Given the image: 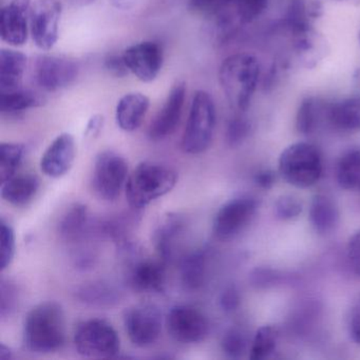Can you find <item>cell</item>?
Listing matches in <instances>:
<instances>
[{
    "mask_svg": "<svg viewBox=\"0 0 360 360\" xmlns=\"http://www.w3.org/2000/svg\"><path fill=\"white\" fill-rule=\"evenodd\" d=\"M20 290L15 282L3 279L0 284V317H10L18 307Z\"/></svg>",
    "mask_w": 360,
    "mask_h": 360,
    "instance_id": "8d00e7d4",
    "label": "cell"
},
{
    "mask_svg": "<svg viewBox=\"0 0 360 360\" xmlns=\"http://www.w3.org/2000/svg\"><path fill=\"white\" fill-rule=\"evenodd\" d=\"M185 220L178 214H168L163 217L153 235V242L159 258L167 262L172 258L174 244L184 231Z\"/></svg>",
    "mask_w": 360,
    "mask_h": 360,
    "instance_id": "603a6c76",
    "label": "cell"
},
{
    "mask_svg": "<svg viewBox=\"0 0 360 360\" xmlns=\"http://www.w3.org/2000/svg\"><path fill=\"white\" fill-rule=\"evenodd\" d=\"M66 341V320L62 305L45 301L27 314L24 322V345L33 353H52Z\"/></svg>",
    "mask_w": 360,
    "mask_h": 360,
    "instance_id": "6da1fadb",
    "label": "cell"
},
{
    "mask_svg": "<svg viewBox=\"0 0 360 360\" xmlns=\"http://www.w3.org/2000/svg\"><path fill=\"white\" fill-rule=\"evenodd\" d=\"M41 183L34 174L14 176L1 183V198L14 206H25L31 201L39 191Z\"/></svg>",
    "mask_w": 360,
    "mask_h": 360,
    "instance_id": "484cf974",
    "label": "cell"
},
{
    "mask_svg": "<svg viewBox=\"0 0 360 360\" xmlns=\"http://www.w3.org/2000/svg\"><path fill=\"white\" fill-rule=\"evenodd\" d=\"M336 1H345V0H336Z\"/></svg>",
    "mask_w": 360,
    "mask_h": 360,
    "instance_id": "f907efd6",
    "label": "cell"
},
{
    "mask_svg": "<svg viewBox=\"0 0 360 360\" xmlns=\"http://www.w3.org/2000/svg\"><path fill=\"white\" fill-rule=\"evenodd\" d=\"M339 186L345 191L360 193V149L345 151L336 167Z\"/></svg>",
    "mask_w": 360,
    "mask_h": 360,
    "instance_id": "f546056e",
    "label": "cell"
},
{
    "mask_svg": "<svg viewBox=\"0 0 360 360\" xmlns=\"http://www.w3.org/2000/svg\"><path fill=\"white\" fill-rule=\"evenodd\" d=\"M62 14L60 0H37L31 8V37L43 51H50L58 43Z\"/></svg>",
    "mask_w": 360,
    "mask_h": 360,
    "instance_id": "7c38bea8",
    "label": "cell"
},
{
    "mask_svg": "<svg viewBox=\"0 0 360 360\" xmlns=\"http://www.w3.org/2000/svg\"><path fill=\"white\" fill-rule=\"evenodd\" d=\"M122 56L129 72L143 83L155 81L163 67V49L155 41L134 44L128 47Z\"/></svg>",
    "mask_w": 360,
    "mask_h": 360,
    "instance_id": "4fadbf2b",
    "label": "cell"
},
{
    "mask_svg": "<svg viewBox=\"0 0 360 360\" xmlns=\"http://www.w3.org/2000/svg\"><path fill=\"white\" fill-rule=\"evenodd\" d=\"M322 157L311 143L299 142L286 147L278 160V172L296 188H309L321 178Z\"/></svg>",
    "mask_w": 360,
    "mask_h": 360,
    "instance_id": "277c9868",
    "label": "cell"
},
{
    "mask_svg": "<svg viewBox=\"0 0 360 360\" xmlns=\"http://www.w3.org/2000/svg\"><path fill=\"white\" fill-rule=\"evenodd\" d=\"M283 279L284 276L279 271L267 267H258L254 269L250 276V283L257 288H267L277 285Z\"/></svg>",
    "mask_w": 360,
    "mask_h": 360,
    "instance_id": "ab89813d",
    "label": "cell"
},
{
    "mask_svg": "<svg viewBox=\"0 0 360 360\" xmlns=\"http://www.w3.org/2000/svg\"><path fill=\"white\" fill-rule=\"evenodd\" d=\"M328 103L321 98H304L299 106L296 115V129L303 136H311L319 130L322 125H326V110Z\"/></svg>",
    "mask_w": 360,
    "mask_h": 360,
    "instance_id": "cb8c5ba5",
    "label": "cell"
},
{
    "mask_svg": "<svg viewBox=\"0 0 360 360\" xmlns=\"http://www.w3.org/2000/svg\"><path fill=\"white\" fill-rule=\"evenodd\" d=\"M104 67L109 75L117 79L125 77L129 72L123 56H117V54H110L107 56L104 60Z\"/></svg>",
    "mask_w": 360,
    "mask_h": 360,
    "instance_id": "ee69618b",
    "label": "cell"
},
{
    "mask_svg": "<svg viewBox=\"0 0 360 360\" xmlns=\"http://www.w3.org/2000/svg\"><path fill=\"white\" fill-rule=\"evenodd\" d=\"M16 252L15 231L5 219L0 221V269L5 271L13 262Z\"/></svg>",
    "mask_w": 360,
    "mask_h": 360,
    "instance_id": "d6a6232c",
    "label": "cell"
},
{
    "mask_svg": "<svg viewBox=\"0 0 360 360\" xmlns=\"http://www.w3.org/2000/svg\"><path fill=\"white\" fill-rule=\"evenodd\" d=\"M358 39H359V41H360V32H359V34H358Z\"/></svg>",
    "mask_w": 360,
    "mask_h": 360,
    "instance_id": "816d5d0a",
    "label": "cell"
},
{
    "mask_svg": "<svg viewBox=\"0 0 360 360\" xmlns=\"http://www.w3.org/2000/svg\"><path fill=\"white\" fill-rule=\"evenodd\" d=\"M128 283L139 292H162L165 288V262L141 259L132 263L128 271Z\"/></svg>",
    "mask_w": 360,
    "mask_h": 360,
    "instance_id": "e0dca14e",
    "label": "cell"
},
{
    "mask_svg": "<svg viewBox=\"0 0 360 360\" xmlns=\"http://www.w3.org/2000/svg\"><path fill=\"white\" fill-rule=\"evenodd\" d=\"M252 124L243 115H236L227 124L225 140L231 148L239 147L250 136Z\"/></svg>",
    "mask_w": 360,
    "mask_h": 360,
    "instance_id": "d590c367",
    "label": "cell"
},
{
    "mask_svg": "<svg viewBox=\"0 0 360 360\" xmlns=\"http://www.w3.org/2000/svg\"><path fill=\"white\" fill-rule=\"evenodd\" d=\"M347 328L352 340L360 345V296L354 301L349 309Z\"/></svg>",
    "mask_w": 360,
    "mask_h": 360,
    "instance_id": "b9f144b4",
    "label": "cell"
},
{
    "mask_svg": "<svg viewBox=\"0 0 360 360\" xmlns=\"http://www.w3.org/2000/svg\"><path fill=\"white\" fill-rule=\"evenodd\" d=\"M326 125L340 134L360 131V96H351L338 102L328 103Z\"/></svg>",
    "mask_w": 360,
    "mask_h": 360,
    "instance_id": "ac0fdd59",
    "label": "cell"
},
{
    "mask_svg": "<svg viewBox=\"0 0 360 360\" xmlns=\"http://www.w3.org/2000/svg\"><path fill=\"white\" fill-rule=\"evenodd\" d=\"M276 174L271 170H260L255 174V183L262 189H271L275 185Z\"/></svg>",
    "mask_w": 360,
    "mask_h": 360,
    "instance_id": "f6af8a7d",
    "label": "cell"
},
{
    "mask_svg": "<svg viewBox=\"0 0 360 360\" xmlns=\"http://www.w3.org/2000/svg\"><path fill=\"white\" fill-rule=\"evenodd\" d=\"M259 202L250 195L229 200L214 217V235L221 241H231L243 233L258 212Z\"/></svg>",
    "mask_w": 360,
    "mask_h": 360,
    "instance_id": "ba28073f",
    "label": "cell"
},
{
    "mask_svg": "<svg viewBox=\"0 0 360 360\" xmlns=\"http://www.w3.org/2000/svg\"><path fill=\"white\" fill-rule=\"evenodd\" d=\"M128 176L127 161L120 153L105 150L96 155L92 184L98 197L115 201L126 186Z\"/></svg>",
    "mask_w": 360,
    "mask_h": 360,
    "instance_id": "52a82bcc",
    "label": "cell"
},
{
    "mask_svg": "<svg viewBox=\"0 0 360 360\" xmlns=\"http://www.w3.org/2000/svg\"><path fill=\"white\" fill-rule=\"evenodd\" d=\"M278 340H279V332L277 328L273 326H261L255 334L250 345V359L264 360L271 357L276 351Z\"/></svg>",
    "mask_w": 360,
    "mask_h": 360,
    "instance_id": "1f68e13d",
    "label": "cell"
},
{
    "mask_svg": "<svg viewBox=\"0 0 360 360\" xmlns=\"http://www.w3.org/2000/svg\"><path fill=\"white\" fill-rule=\"evenodd\" d=\"M309 222L316 233L330 235L339 224V210L336 202L326 195H316L309 206Z\"/></svg>",
    "mask_w": 360,
    "mask_h": 360,
    "instance_id": "7402d4cb",
    "label": "cell"
},
{
    "mask_svg": "<svg viewBox=\"0 0 360 360\" xmlns=\"http://www.w3.org/2000/svg\"><path fill=\"white\" fill-rule=\"evenodd\" d=\"M77 353L88 358H113L120 353L121 342L117 330L106 320H85L75 335Z\"/></svg>",
    "mask_w": 360,
    "mask_h": 360,
    "instance_id": "8992f818",
    "label": "cell"
},
{
    "mask_svg": "<svg viewBox=\"0 0 360 360\" xmlns=\"http://www.w3.org/2000/svg\"><path fill=\"white\" fill-rule=\"evenodd\" d=\"M90 229L89 212L87 206L75 204L60 219L58 233L68 242L79 241Z\"/></svg>",
    "mask_w": 360,
    "mask_h": 360,
    "instance_id": "4316f807",
    "label": "cell"
},
{
    "mask_svg": "<svg viewBox=\"0 0 360 360\" xmlns=\"http://www.w3.org/2000/svg\"><path fill=\"white\" fill-rule=\"evenodd\" d=\"M149 107L150 100L145 94L140 92L125 94L115 109L117 126L126 132L136 131L144 122Z\"/></svg>",
    "mask_w": 360,
    "mask_h": 360,
    "instance_id": "d6986e66",
    "label": "cell"
},
{
    "mask_svg": "<svg viewBox=\"0 0 360 360\" xmlns=\"http://www.w3.org/2000/svg\"><path fill=\"white\" fill-rule=\"evenodd\" d=\"M77 145L72 134H60L54 139L41 160V169L50 178L58 179L68 174L75 163Z\"/></svg>",
    "mask_w": 360,
    "mask_h": 360,
    "instance_id": "2e32d148",
    "label": "cell"
},
{
    "mask_svg": "<svg viewBox=\"0 0 360 360\" xmlns=\"http://www.w3.org/2000/svg\"><path fill=\"white\" fill-rule=\"evenodd\" d=\"M123 319L126 333L136 347H150L161 335L163 317L153 303H138L128 307L124 311Z\"/></svg>",
    "mask_w": 360,
    "mask_h": 360,
    "instance_id": "9c48e42d",
    "label": "cell"
},
{
    "mask_svg": "<svg viewBox=\"0 0 360 360\" xmlns=\"http://www.w3.org/2000/svg\"><path fill=\"white\" fill-rule=\"evenodd\" d=\"M229 3V0H188L187 8L195 15L212 18Z\"/></svg>",
    "mask_w": 360,
    "mask_h": 360,
    "instance_id": "f35d334b",
    "label": "cell"
},
{
    "mask_svg": "<svg viewBox=\"0 0 360 360\" xmlns=\"http://www.w3.org/2000/svg\"><path fill=\"white\" fill-rule=\"evenodd\" d=\"M166 326L170 336L181 343L193 345L204 341L210 334L207 317L193 305H174L168 311Z\"/></svg>",
    "mask_w": 360,
    "mask_h": 360,
    "instance_id": "8fae6325",
    "label": "cell"
},
{
    "mask_svg": "<svg viewBox=\"0 0 360 360\" xmlns=\"http://www.w3.org/2000/svg\"><path fill=\"white\" fill-rule=\"evenodd\" d=\"M231 8L242 25L260 18L269 7V0H231Z\"/></svg>",
    "mask_w": 360,
    "mask_h": 360,
    "instance_id": "836d02e7",
    "label": "cell"
},
{
    "mask_svg": "<svg viewBox=\"0 0 360 360\" xmlns=\"http://www.w3.org/2000/svg\"><path fill=\"white\" fill-rule=\"evenodd\" d=\"M77 62L66 56H39L33 66V79L45 92H58L69 87L79 77Z\"/></svg>",
    "mask_w": 360,
    "mask_h": 360,
    "instance_id": "30bf717a",
    "label": "cell"
},
{
    "mask_svg": "<svg viewBox=\"0 0 360 360\" xmlns=\"http://www.w3.org/2000/svg\"><path fill=\"white\" fill-rule=\"evenodd\" d=\"M31 0H11L0 10V37L14 47L24 46L30 31Z\"/></svg>",
    "mask_w": 360,
    "mask_h": 360,
    "instance_id": "9a60e30c",
    "label": "cell"
},
{
    "mask_svg": "<svg viewBox=\"0 0 360 360\" xmlns=\"http://www.w3.org/2000/svg\"><path fill=\"white\" fill-rule=\"evenodd\" d=\"M347 255L349 266L356 275L360 276V231L354 233L349 240Z\"/></svg>",
    "mask_w": 360,
    "mask_h": 360,
    "instance_id": "7bdbcfd3",
    "label": "cell"
},
{
    "mask_svg": "<svg viewBox=\"0 0 360 360\" xmlns=\"http://www.w3.org/2000/svg\"><path fill=\"white\" fill-rule=\"evenodd\" d=\"M28 58L13 49L0 50V92H10L22 88Z\"/></svg>",
    "mask_w": 360,
    "mask_h": 360,
    "instance_id": "ffe728a7",
    "label": "cell"
},
{
    "mask_svg": "<svg viewBox=\"0 0 360 360\" xmlns=\"http://www.w3.org/2000/svg\"><path fill=\"white\" fill-rule=\"evenodd\" d=\"M221 347L227 357L239 359L248 349V339L243 330L237 328H229L223 335Z\"/></svg>",
    "mask_w": 360,
    "mask_h": 360,
    "instance_id": "e575fe53",
    "label": "cell"
},
{
    "mask_svg": "<svg viewBox=\"0 0 360 360\" xmlns=\"http://www.w3.org/2000/svg\"><path fill=\"white\" fill-rule=\"evenodd\" d=\"M178 174L172 168L155 162H142L126 183V198L134 210H141L167 195L176 186Z\"/></svg>",
    "mask_w": 360,
    "mask_h": 360,
    "instance_id": "3957f363",
    "label": "cell"
},
{
    "mask_svg": "<svg viewBox=\"0 0 360 360\" xmlns=\"http://www.w3.org/2000/svg\"><path fill=\"white\" fill-rule=\"evenodd\" d=\"M261 67L256 56L236 53L223 60L219 83L231 108L245 112L250 108L260 79Z\"/></svg>",
    "mask_w": 360,
    "mask_h": 360,
    "instance_id": "7a4b0ae2",
    "label": "cell"
},
{
    "mask_svg": "<svg viewBox=\"0 0 360 360\" xmlns=\"http://www.w3.org/2000/svg\"><path fill=\"white\" fill-rule=\"evenodd\" d=\"M104 126V117L102 115H94L90 117L86 126V138H96L102 131Z\"/></svg>",
    "mask_w": 360,
    "mask_h": 360,
    "instance_id": "bcb514c9",
    "label": "cell"
},
{
    "mask_svg": "<svg viewBox=\"0 0 360 360\" xmlns=\"http://www.w3.org/2000/svg\"><path fill=\"white\" fill-rule=\"evenodd\" d=\"M77 297L81 302L94 307H115L120 301V292L105 282H90L79 286Z\"/></svg>",
    "mask_w": 360,
    "mask_h": 360,
    "instance_id": "f1b7e54d",
    "label": "cell"
},
{
    "mask_svg": "<svg viewBox=\"0 0 360 360\" xmlns=\"http://www.w3.org/2000/svg\"><path fill=\"white\" fill-rule=\"evenodd\" d=\"M13 357V352L5 343H0V360H10Z\"/></svg>",
    "mask_w": 360,
    "mask_h": 360,
    "instance_id": "c3c4849f",
    "label": "cell"
},
{
    "mask_svg": "<svg viewBox=\"0 0 360 360\" xmlns=\"http://www.w3.org/2000/svg\"><path fill=\"white\" fill-rule=\"evenodd\" d=\"M301 212H302V203L295 195H281L276 201L275 216L279 220H294L300 216Z\"/></svg>",
    "mask_w": 360,
    "mask_h": 360,
    "instance_id": "74e56055",
    "label": "cell"
},
{
    "mask_svg": "<svg viewBox=\"0 0 360 360\" xmlns=\"http://www.w3.org/2000/svg\"><path fill=\"white\" fill-rule=\"evenodd\" d=\"M210 252L206 248L197 250L183 259L181 263V282L185 290H200L207 277Z\"/></svg>",
    "mask_w": 360,
    "mask_h": 360,
    "instance_id": "d4e9b609",
    "label": "cell"
},
{
    "mask_svg": "<svg viewBox=\"0 0 360 360\" xmlns=\"http://www.w3.org/2000/svg\"><path fill=\"white\" fill-rule=\"evenodd\" d=\"M26 153V147L20 143H1L0 144V183L13 178L22 165Z\"/></svg>",
    "mask_w": 360,
    "mask_h": 360,
    "instance_id": "4dcf8cb0",
    "label": "cell"
},
{
    "mask_svg": "<svg viewBox=\"0 0 360 360\" xmlns=\"http://www.w3.org/2000/svg\"><path fill=\"white\" fill-rule=\"evenodd\" d=\"M186 92L185 82L179 81L172 86L163 106L149 125L147 134L151 141L165 140L176 131L182 119Z\"/></svg>",
    "mask_w": 360,
    "mask_h": 360,
    "instance_id": "5bb4252c",
    "label": "cell"
},
{
    "mask_svg": "<svg viewBox=\"0 0 360 360\" xmlns=\"http://www.w3.org/2000/svg\"><path fill=\"white\" fill-rule=\"evenodd\" d=\"M217 112L212 96L198 90L193 98L181 147L188 155H200L210 148L216 129Z\"/></svg>",
    "mask_w": 360,
    "mask_h": 360,
    "instance_id": "5b68a950",
    "label": "cell"
},
{
    "mask_svg": "<svg viewBox=\"0 0 360 360\" xmlns=\"http://www.w3.org/2000/svg\"><path fill=\"white\" fill-rule=\"evenodd\" d=\"M294 49L297 58L303 67L307 69L315 68L326 56V39L315 28L307 29L292 33Z\"/></svg>",
    "mask_w": 360,
    "mask_h": 360,
    "instance_id": "44dd1931",
    "label": "cell"
},
{
    "mask_svg": "<svg viewBox=\"0 0 360 360\" xmlns=\"http://www.w3.org/2000/svg\"><path fill=\"white\" fill-rule=\"evenodd\" d=\"M96 0H73L75 5L81 6V7H86V6L91 5L96 3Z\"/></svg>",
    "mask_w": 360,
    "mask_h": 360,
    "instance_id": "681fc988",
    "label": "cell"
},
{
    "mask_svg": "<svg viewBox=\"0 0 360 360\" xmlns=\"http://www.w3.org/2000/svg\"><path fill=\"white\" fill-rule=\"evenodd\" d=\"M240 303H241V296L235 285L227 286L221 292L219 304L225 313H233V311H237Z\"/></svg>",
    "mask_w": 360,
    "mask_h": 360,
    "instance_id": "60d3db41",
    "label": "cell"
},
{
    "mask_svg": "<svg viewBox=\"0 0 360 360\" xmlns=\"http://www.w3.org/2000/svg\"><path fill=\"white\" fill-rule=\"evenodd\" d=\"M110 3L115 9L130 10L136 6L138 0H110Z\"/></svg>",
    "mask_w": 360,
    "mask_h": 360,
    "instance_id": "7dc6e473",
    "label": "cell"
},
{
    "mask_svg": "<svg viewBox=\"0 0 360 360\" xmlns=\"http://www.w3.org/2000/svg\"><path fill=\"white\" fill-rule=\"evenodd\" d=\"M45 102V98L41 94L24 88L14 91L0 92V112L3 115H18L43 106Z\"/></svg>",
    "mask_w": 360,
    "mask_h": 360,
    "instance_id": "83f0119b",
    "label": "cell"
}]
</instances>
